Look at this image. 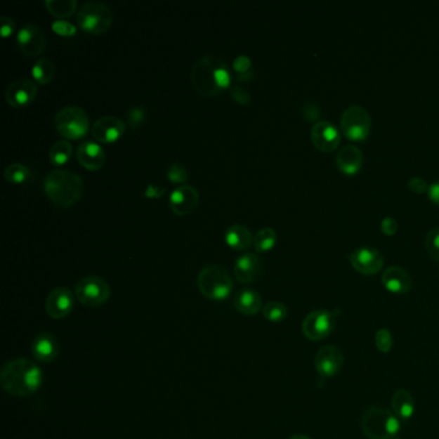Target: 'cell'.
<instances>
[{
	"instance_id": "24",
	"label": "cell",
	"mask_w": 439,
	"mask_h": 439,
	"mask_svg": "<svg viewBox=\"0 0 439 439\" xmlns=\"http://www.w3.org/2000/svg\"><path fill=\"white\" fill-rule=\"evenodd\" d=\"M224 241L232 250L244 251L251 247V244H254V237L245 225L233 224L224 233Z\"/></svg>"
},
{
	"instance_id": "3",
	"label": "cell",
	"mask_w": 439,
	"mask_h": 439,
	"mask_svg": "<svg viewBox=\"0 0 439 439\" xmlns=\"http://www.w3.org/2000/svg\"><path fill=\"white\" fill-rule=\"evenodd\" d=\"M362 432L370 439H392L401 431V421L393 411L372 406L363 414Z\"/></svg>"
},
{
	"instance_id": "44",
	"label": "cell",
	"mask_w": 439,
	"mask_h": 439,
	"mask_svg": "<svg viewBox=\"0 0 439 439\" xmlns=\"http://www.w3.org/2000/svg\"><path fill=\"white\" fill-rule=\"evenodd\" d=\"M165 188L162 187H157V185H147V190L145 191V196L148 199H159L162 197V195L165 193Z\"/></svg>"
},
{
	"instance_id": "17",
	"label": "cell",
	"mask_w": 439,
	"mask_h": 439,
	"mask_svg": "<svg viewBox=\"0 0 439 439\" xmlns=\"http://www.w3.org/2000/svg\"><path fill=\"white\" fill-rule=\"evenodd\" d=\"M125 124L115 116H103L93 124V138L102 145L115 143L123 137Z\"/></svg>"
},
{
	"instance_id": "25",
	"label": "cell",
	"mask_w": 439,
	"mask_h": 439,
	"mask_svg": "<svg viewBox=\"0 0 439 439\" xmlns=\"http://www.w3.org/2000/svg\"><path fill=\"white\" fill-rule=\"evenodd\" d=\"M262 296L254 290H242L235 298V308L244 316H255L263 309Z\"/></svg>"
},
{
	"instance_id": "16",
	"label": "cell",
	"mask_w": 439,
	"mask_h": 439,
	"mask_svg": "<svg viewBox=\"0 0 439 439\" xmlns=\"http://www.w3.org/2000/svg\"><path fill=\"white\" fill-rule=\"evenodd\" d=\"M46 310L48 316L54 320H62L70 316L74 310V295L71 290L65 286L53 289L46 296Z\"/></svg>"
},
{
	"instance_id": "21",
	"label": "cell",
	"mask_w": 439,
	"mask_h": 439,
	"mask_svg": "<svg viewBox=\"0 0 439 439\" xmlns=\"http://www.w3.org/2000/svg\"><path fill=\"white\" fill-rule=\"evenodd\" d=\"M77 162L86 170H100L106 162V155L100 145L96 142H84L77 151Z\"/></svg>"
},
{
	"instance_id": "4",
	"label": "cell",
	"mask_w": 439,
	"mask_h": 439,
	"mask_svg": "<svg viewBox=\"0 0 439 439\" xmlns=\"http://www.w3.org/2000/svg\"><path fill=\"white\" fill-rule=\"evenodd\" d=\"M197 287L210 301H223L232 294L233 281L225 267L211 264L201 270L197 276Z\"/></svg>"
},
{
	"instance_id": "11",
	"label": "cell",
	"mask_w": 439,
	"mask_h": 439,
	"mask_svg": "<svg viewBox=\"0 0 439 439\" xmlns=\"http://www.w3.org/2000/svg\"><path fill=\"white\" fill-rule=\"evenodd\" d=\"M349 261L352 267L358 273L365 276H374L384 267V258L381 253L370 247L355 249V251L349 255Z\"/></svg>"
},
{
	"instance_id": "23",
	"label": "cell",
	"mask_w": 439,
	"mask_h": 439,
	"mask_svg": "<svg viewBox=\"0 0 439 439\" xmlns=\"http://www.w3.org/2000/svg\"><path fill=\"white\" fill-rule=\"evenodd\" d=\"M362 165L363 154L358 147H343L336 155V166L346 176L353 177L358 174L362 169Z\"/></svg>"
},
{
	"instance_id": "40",
	"label": "cell",
	"mask_w": 439,
	"mask_h": 439,
	"mask_svg": "<svg viewBox=\"0 0 439 439\" xmlns=\"http://www.w3.org/2000/svg\"><path fill=\"white\" fill-rule=\"evenodd\" d=\"M250 67H251V60L247 57V55H240L235 61H233V70L239 74H247L250 72Z\"/></svg>"
},
{
	"instance_id": "39",
	"label": "cell",
	"mask_w": 439,
	"mask_h": 439,
	"mask_svg": "<svg viewBox=\"0 0 439 439\" xmlns=\"http://www.w3.org/2000/svg\"><path fill=\"white\" fill-rule=\"evenodd\" d=\"M146 120V111L142 108H131L128 114V123L131 124V126H138L140 124Z\"/></svg>"
},
{
	"instance_id": "33",
	"label": "cell",
	"mask_w": 439,
	"mask_h": 439,
	"mask_svg": "<svg viewBox=\"0 0 439 439\" xmlns=\"http://www.w3.org/2000/svg\"><path fill=\"white\" fill-rule=\"evenodd\" d=\"M375 346L381 353H389L393 348L392 334L386 329H380L375 334Z\"/></svg>"
},
{
	"instance_id": "1",
	"label": "cell",
	"mask_w": 439,
	"mask_h": 439,
	"mask_svg": "<svg viewBox=\"0 0 439 439\" xmlns=\"http://www.w3.org/2000/svg\"><path fill=\"white\" fill-rule=\"evenodd\" d=\"M43 370L27 358L8 361L0 372L3 389L15 397H29L43 386Z\"/></svg>"
},
{
	"instance_id": "8",
	"label": "cell",
	"mask_w": 439,
	"mask_h": 439,
	"mask_svg": "<svg viewBox=\"0 0 439 439\" xmlns=\"http://www.w3.org/2000/svg\"><path fill=\"white\" fill-rule=\"evenodd\" d=\"M340 128L348 139L355 142H362L370 134V115L361 106H350L341 115Z\"/></svg>"
},
{
	"instance_id": "32",
	"label": "cell",
	"mask_w": 439,
	"mask_h": 439,
	"mask_svg": "<svg viewBox=\"0 0 439 439\" xmlns=\"http://www.w3.org/2000/svg\"><path fill=\"white\" fill-rule=\"evenodd\" d=\"M30 170L27 166H25L23 164L20 162H13L11 165H8L4 170V178L7 179L9 183L13 185H23L30 179Z\"/></svg>"
},
{
	"instance_id": "19",
	"label": "cell",
	"mask_w": 439,
	"mask_h": 439,
	"mask_svg": "<svg viewBox=\"0 0 439 439\" xmlns=\"http://www.w3.org/2000/svg\"><path fill=\"white\" fill-rule=\"evenodd\" d=\"M235 277L241 284H251L258 281L263 273V263L258 255L247 253L241 255L235 262Z\"/></svg>"
},
{
	"instance_id": "6",
	"label": "cell",
	"mask_w": 439,
	"mask_h": 439,
	"mask_svg": "<svg viewBox=\"0 0 439 439\" xmlns=\"http://www.w3.org/2000/svg\"><path fill=\"white\" fill-rule=\"evenodd\" d=\"M77 21L79 27L85 32L100 35L111 27L114 15L106 4L100 1H88L77 12Z\"/></svg>"
},
{
	"instance_id": "31",
	"label": "cell",
	"mask_w": 439,
	"mask_h": 439,
	"mask_svg": "<svg viewBox=\"0 0 439 439\" xmlns=\"http://www.w3.org/2000/svg\"><path fill=\"white\" fill-rule=\"evenodd\" d=\"M263 317L272 324H280L285 321L289 315V310L284 303L281 301H270L262 309Z\"/></svg>"
},
{
	"instance_id": "42",
	"label": "cell",
	"mask_w": 439,
	"mask_h": 439,
	"mask_svg": "<svg viewBox=\"0 0 439 439\" xmlns=\"http://www.w3.org/2000/svg\"><path fill=\"white\" fill-rule=\"evenodd\" d=\"M381 231L386 236H393L395 232L398 231V223L397 221L391 218V216H386L383 221H381Z\"/></svg>"
},
{
	"instance_id": "13",
	"label": "cell",
	"mask_w": 439,
	"mask_h": 439,
	"mask_svg": "<svg viewBox=\"0 0 439 439\" xmlns=\"http://www.w3.org/2000/svg\"><path fill=\"white\" fill-rule=\"evenodd\" d=\"M17 44L25 55L39 57L46 51V35L38 26L27 23L17 32Z\"/></svg>"
},
{
	"instance_id": "36",
	"label": "cell",
	"mask_w": 439,
	"mask_h": 439,
	"mask_svg": "<svg viewBox=\"0 0 439 439\" xmlns=\"http://www.w3.org/2000/svg\"><path fill=\"white\" fill-rule=\"evenodd\" d=\"M425 247L433 259L439 262V228H434L432 231L428 232Z\"/></svg>"
},
{
	"instance_id": "35",
	"label": "cell",
	"mask_w": 439,
	"mask_h": 439,
	"mask_svg": "<svg viewBox=\"0 0 439 439\" xmlns=\"http://www.w3.org/2000/svg\"><path fill=\"white\" fill-rule=\"evenodd\" d=\"M166 177L171 183L183 185L188 179V171L182 164H173V165H170V168L168 169Z\"/></svg>"
},
{
	"instance_id": "34",
	"label": "cell",
	"mask_w": 439,
	"mask_h": 439,
	"mask_svg": "<svg viewBox=\"0 0 439 439\" xmlns=\"http://www.w3.org/2000/svg\"><path fill=\"white\" fill-rule=\"evenodd\" d=\"M216 80L221 91L227 89L231 85V74L228 71V67L225 66L224 62L219 60H216Z\"/></svg>"
},
{
	"instance_id": "26",
	"label": "cell",
	"mask_w": 439,
	"mask_h": 439,
	"mask_svg": "<svg viewBox=\"0 0 439 439\" xmlns=\"http://www.w3.org/2000/svg\"><path fill=\"white\" fill-rule=\"evenodd\" d=\"M392 409H393L394 415L400 420H409L415 415V409H417V405H415L412 394L407 392L406 389L397 391L392 398Z\"/></svg>"
},
{
	"instance_id": "5",
	"label": "cell",
	"mask_w": 439,
	"mask_h": 439,
	"mask_svg": "<svg viewBox=\"0 0 439 439\" xmlns=\"http://www.w3.org/2000/svg\"><path fill=\"white\" fill-rule=\"evenodd\" d=\"M54 128L63 138L72 140L84 138L91 128L89 116L77 106L63 107L54 116Z\"/></svg>"
},
{
	"instance_id": "10",
	"label": "cell",
	"mask_w": 439,
	"mask_h": 439,
	"mask_svg": "<svg viewBox=\"0 0 439 439\" xmlns=\"http://www.w3.org/2000/svg\"><path fill=\"white\" fill-rule=\"evenodd\" d=\"M335 329V318L332 312L326 309H317L308 313L303 325L301 330L307 339L312 341L324 340L334 332Z\"/></svg>"
},
{
	"instance_id": "45",
	"label": "cell",
	"mask_w": 439,
	"mask_h": 439,
	"mask_svg": "<svg viewBox=\"0 0 439 439\" xmlns=\"http://www.w3.org/2000/svg\"><path fill=\"white\" fill-rule=\"evenodd\" d=\"M428 197L431 199L433 204H435V205H438L439 207V182H434V183L429 185V188H428Z\"/></svg>"
},
{
	"instance_id": "2",
	"label": "cell",
	"mask_w": 439,
	"mask_h": 439,
	"mask_svg": "<svg viewBox=\"0 0 439 439\" xmlns=\"http://www.w3.org/2000/svg\"><path fill=\"white\" fill-rule=\"evenodd\" d=\"M44 192L57 208L75 205L84 192L83 178L70 170H52L44 179Z\"/></svg>"
},
{
	"instance_id": "29",
	"label": "cell",
	"mask_w": 439,
	"mask_h": 439,
	"mask_svg": "<svg viewBox=\"0 0 439 439\" xmlns=\"http://www.w3.org/2000/svg\"><path fill=\"white\" fill-rule=\"evenodd\" d=\"M31 72H32V77L37 83L46 85L53 80L55 69H54L53 62L49 61L46 58H41V60H38L34 63Z\"/></svg>"
},
{
	"instance_id": "38",
	"label": "cell",
	"mask_w": 439,
	"mask_h": 439,
	"mask_svg": "<svg viewBox=\"0 0 439 439\" xmlns=\"http://www.w3.org/2000/svg\"><path fill=\"white\" fill-rule=\"evenodd\" d=\"M231 96L232 100H235L236 103H239V105H242V106L250 105V102H251V97H250L249 92L245 91L244 88H241V86H235L232 89Z\"/></svg>"
},
{
	"instance_id": "18",
	"label": "cell",
	"mask_w": 439,
	"mask_h": 439,
	"mask_svg": "<svg viewBox=\"0 0 439 439\" xmlns=\"http://www.w3.org/2000/svg\"><path fill=\"white\" fill-rule=\"evenodd\" d=\"M199 200V192L192 185H179L170 195V209L176 216H187L197 208Z\"/></svg>"
},
{
	"instance_id": "12",
	"label": "cell",
	"mask_w": 439,
	"mask_h": 439,
	"mask_svg": "<svg viewBox=\"0 0 439 439\" xmlns=\"http://www.w3.org/2000/svg\"><path fill=\"white\" fill-rule=\"evenodd\" d=\"M344 366V355L341 349L335 346H326L317 352L315 367L320 376L334 378Z\"/></svg>"
},
{
	"instance_id": "22",
	"label": "cell",
	"mask_w": 439,
	"mask_h": 439,
	"mask_svg": "<svg viewBox=\"0 0 439 439\" xmlns=\"http://www.w3.org/2000/svg\"><path fill=\"white\" fill-rule=\"evenodd\" d=\"M381 284L389 293L395 295L407 294L411 290L412 280L409 273L401 267H389L383 272Z\"/></svg>"
},
{
	"instance_id": "20",
	"label": "cell",
	"mask_w": 439,
	"mask_h": 439,
	"mask_svg": "<svg viewBox=\"0 0 439 439\" xmlns=\"http://www.w3.org/2000/svg\"><path fill=\"white\" fill-rule=\"evenodd\" d=\"M58 352V341L54 338L53 334L41 332L31 343V353L39 362H52L57 358Z\"/></svg>"
},
{
	"instance_id": "7",
	"label": "cell",
	"mask_w": 439,
	"mask_h": 439,
	"mask_svg": "<svg viewBox=\"0 0 439 439\" xmlns=\"http://www.w3.org/2000/svg\"><path fill=\"white\" fill-rule=\"evenodd\" d=\"M75 296L86 307H100L110 299L111 287L105 278L86 276L75 286Z\"/></svg>"
},
{
	"instance_id": "28",
	"label": "cell",
	"mask_w": 439,
	"mask_h": 439,
	"mask_svg": "<svg viewBox=\"0 0 439 439\" xmlns=\"http://www.w3.org/2000/svg\"><path fill=\"white\" fill-rule=\"evenodd\" d=\"M72 156V146L67 140H58L49 150V162L54 166H63Z\"/></svg>"
},
{
	"instance_id": "30",
	"label": "cell",
	"mask_w": 439,
	"mask_h": 439,
	"mask_svg": "<svg viewBox=\"0 0 439 439\" xmlns=\"http://www.w3.org/2000/svg\"><path fill=\"white\" fill-rule=\"evenodd\" d=\"M277 244V233L270 227H266L254 236V247L258 253L270 251Z\"/></svg>"
},
{
	"instance_id": "41",
	"label": "cell",
	"mask_w": 439,
	"mask_h": 439,
	"mask_svg": "<svg viewBox=\"0 0 439 439\" xmlns=\"http://www.w3.org/2000/svg\"><path fill=\"white\" fill-rule=\"evenodd\" d=\"M15 30V23L12 18L9 17H1L0 18V35L3 38L11 37Z\"/></svg>"
},
{
	"instance_id": "15",
	"label": "cell",
	"mask_w": 439,
	"mask_h": 439,
	"mask_svg": "<svg viewBox=\"0 0 439 439\" xmlns=\"http://www.w3.org/2000/svg\"><path fill=\"white\" fill-rule=\"evenodd\" d=\"M38 96V86L30 79H18L8 85L6 100L15 108H23L31 105Z\"/></svg>"
},
{
	"instance_id": "37",
	"label": "cell",
	"mask_w": 439,
	"mask_h": 439,
	"mask_svg": "<svg viewBox=\"0 0 439 439\" xmlns=\"http://www.w3.org/2000/svg\"><path fill=\"white\" fill-rule=\"evenodd\" d=\"M52 30L61 37H72L77 34V27L72 23L62 21V20H58L52 25Z\"/></svg>"
},
{
	"instance_id": "9",
	"label": "cell",
	"mask_w": 439,
	"mask_h": 439,
	"mask_svg": "<svg viewBox=\"0 0 439 439\" xmlns=\"http://www.w3.org/2000/svg\"><path fill=\"white\" fill-rule=\"evenodd\" d=\"M216 60L213 57H202L193 65L191 71L193 88L202 97H214L222 92L216 84Z\"/></svg>"
},
{
	"instance_id": "46",
	"label": "cell",
	"mask_w": 439,
	"mask_h": 439,
	"mask_svg": "<svg viewBox=\"0 0 439 439\" xmlns=\"http://www.w3.org/2000/svg\"><path fill=\"white\" fill-rule=\"evenodd\" d=\"M290 439H310L308 435H304V434H296V435H293Z\"/></svg>"
},
{
	"instance_id": "14",
	"label": "cell",
	"mask_w": 439,
	"mask_h": 439,
	"mask_svg": "<svg viewBox=\"0 0 439 439\" xmlns=\"http://www.w3.org/2000/svg\"><path fill=\"white\" fill-rule=\"evenodd\" d=\"M310 138L317 150L329 154L339 147L341 133L330 122H318L310 129Z\"/></svg>"
},
{
	"instance_id": "43",
	"label": "cell",
	"mask_w": 439,
	"mask_h": 439,
	"mask_svg": "<svg viewBox=\"0 0 439 439\" xmlns=\"http://www.w3.org/2000/svg\"><path fill=\"white\" fill-rule=\"evenodd\" d=\"M409 188L412 192L424 193L425 191H428L429 185L423 178L414 177L409 181Z\"/></svg>"
},
{
	"instance_id": "27",
	"label": "cell",
	"mask_w": 439,
	"mask_h": 439,
	"mask_svg": "<svg viewBox=\"0 0 439 439\" xmlns=\"http://www.w3.org/2000/svg\"><path fill=\"white\" fill-rule=\"evenodd\" d=\"M46 11L57 18H67L74 15L77 8V0H46Z\"/></svg>"
}]
</instances>
